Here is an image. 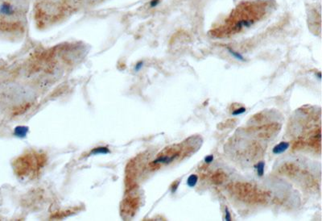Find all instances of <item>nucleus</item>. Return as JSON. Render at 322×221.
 Listing matches in <instances>:
<instances>
[{
    "label": "nucleus",
    "instance_id": "f257e3e1",
    "mask_svg": "<svg viewBox=\"0 0 322 221\" xmlns=\"http://www.w3.org/2000/svg\"><path fill=\"white\" fill-rule=\"evenodd\" d=\"M46 162L43 154L29 153L21 156L14 162V170L16 175L21 178L36 177Z\"/></svg>",
    "mask_w": 322,
    "mask_h": 221
},
{
    "label": "nucleus",
    "instance_id": "f03ea898",
    "mask_svg": "<svg viewBox=\"0 0 322 221\" xmlns=\"http://www.w3.org/2000/svg\"><path fill=\"white\" fill-rule=\"evenodd\" d=\"M230 192L243 202L250 204H264L268 201L269 194L247 182H237L229 187Z\"/></svg>",
    "mask_w": 322,
    "mask_h": 221
},
{
    "label": "nucleus",
    "instance_id": "7ed1b4c3",
    "mask_svg": "<svg viewBox=\"0 0 322 221\" xmlns=\"http://www.w3.org/2000/svg\"><path fill=\"white\" fill-rule=\"evenodd\" d=\"M280 129L281 125L279 124L273 123L258 127L255 129V132L257 133V136L261 139H269L271 136L278 133Z\"/></svg>",
    "mask_w": 322,
    "mask_h": 221
},
{
    "label": "nucleus",
    "instance_id": "20e7f679",
    "mask_svg": "<svg viewBox=\"0 0 322 221\" xmlns=\"http://www.w3.org/2000/svg\"><path fill=\"white\" fill-rule=\"evenodd\" d=\"M138 205H139V198H127L124 201V205L123 208H126V209L124 211L123 210V212L126 214L134 213L135 209L138 208Z\"/></svg>",
    "mask_w": 322,
    "mask_h": 221
},
{
    "label": "nucleus",
    "instance_id": "39448f33",
    "mask_svg": "<svg viewBox=\"0 0 322 221\" xmlns=\"http://www.w3.org/2000/svg\"><path fill=\"white\" fill-rule=\"evenodd\" d=\"M298 167L296 166L294 164H291V163H286V164L283 165L279 169V171H280L281 174H284V175H288L289 177H292V176L295 175L296 172H297Z\"/></svg>",
    "mask_w": 322,
    "mask_h": 221
},
{
    "label": "nucleus",
    "instance_id": "423d86ee",
    "mask_svg": "<svg viewBox=\"0 0 322 221\" xmlns=\"http://www.w3.org/2000/svg\"><path fill=\"white\" fill-rule=\"evenodd\" d=\"M15 12V8L10 3L4 2L0 5V14H2V15H6V16H11V15H13Z\"/></svg>",
    "mask_w": 322,
    "mask_h": 221
},
{
    "label": "nucleus",
    "instance_id": "0eeeda50",
    "mask_svg": "<svg viewBox=\"0 0 322 221\" xmlns=\"http://www.w3.org/2000/svg\"><path fill=\"white\" fill-rule=\"evenodd\" d=\"M289 146H290V144L288 143V142L282 141L279 144H278V145H276L273 148L272 152H273L274 154L279 155V154H281V153L286 152L287 150H288V148H289Z\"/></svg>",
    "mask_w": 322,
    "mask_h": 221
},
{
    "label": "nucleus",
    "instance_id": "6e6552de",
    "mask_svg": "<svg viewBox=\"0 0 322 221\" xmlns=\"http://www.w3.org/2000/svg\"><path fill=\"white\" fill-rule=\"evenodd\" d=\"M226 179V175L225 173L222 172V171H217L215 172L214 174L212 175L211 177V180H212V182L214 184H222L223 183Z\"/></svg>",
    "mask_w": 322,
    "mask_h": 221
},
{
    "label": "nucleus",
    "instance_id": "1a4fd4ad",
    "mask_svg": "<svg viewBox=\"0 0 322 221\" xmlns=\"http://www.w3.org/2000/svg\"><path fill=\"white\" fill-rule=\"evenodd\" d=\"M28 132V127L19 126L15 129V135L19 137H24L27 136Z\"/></svg>",
    "mask_w": 322,
    "mask_h": 221
},
{
    "label": "nucleus",
    "instance_id": "9d476101",
    "mask_svg": "<svg viewBox=\"0 0 322 221\" xmlns=\"http://www.w3.org/2000/svg\"><path fill=\"white\" fill-rule=\"evenodd\" d=\"M109 153L110 150L107 147H98L92 150L90 154L91 155H99V154H106Z\"/></svg>",
    "mask_w": 322,
    "mask_h": 221
},
{
    "label": "nucleus",
    "instance_id": "9b49d317",
    "mask_svg": "<svg viewBox=\"0 0 322 221\" xmlns=\"http://www.w3.org/2000/svg\"><path fill=\"white\" fill-rule=\"evenodd\" d=\"M198 181V176L197 174H191L187 179V185L188 187L192 188L197 185Z\"/></svg>",
    "mask_w": 322,
    "mask_h": 221
},
{
    "label": "nucleus",
    "instance_id": "f8f14e48",
    "mask_svg": "<svg viewBox=\"0 0 322 221\" xmlns=\"http://www.w3.org/2000/svg\"><path fill=\"white\" fill-rule=\"evenodd\" d=\"M264 167H265V163L264 161H259L258 164L254 166V168L256 170L257 174L259 177H262L264 174Z\"/></svg>",
    "mask_w": 322,
    "mask_h": 221
},
{
    "label": "nucleus",
    "instance_id": "ddd939ff",
    "mask_svg": "<svg viewBox=\"0 0 322 221\" xmlns=\"http://www.w3.org/2000/svg\"><path fill=\"white\" fill-rule=\"evenodd\" d=\"M228 51H229V53H230V54H231L232 56L234 57V58L238 59V60H239V61H245L244 57H243V55L240 54L238 52H235L234 50H233V49H229V48H228Z\"/></svg>",
    "mask_w": 322,
    "mask_h": 221
},
{
    "label": "nucleus",
    "instance_id": "4468645a",
    "mask_svg": "<svg viewBox=\"0 0 322 221\" xmlns=\"http://www.w3.org/2000/svg\"><path fill=\"white\" fill-rule=\"evenodd\" d=\"M246 111H247V109H246L245 108H237V109H235V110H234V112H232V115H234V116H236V115H242V114L245 113Z\"/></svg>",
    "mask_w": 322,
    "mask_h": 221
},
{
    "label": "nucleus",
    "instance_id": "2eb2a0df",
    "mask_svg": "<svg viewBox=\"0 0 322 221\" xmlns=\"http://www.w3.org/2000/svg\"><path fill=\"white\" fill-rule=\"evenodd\" d=\"M305 145V142L304 141H297L295 143L293 146V149L295 150H300V149H303Z\"/></svg>",
    "mask_w": 322,
    "mask_h": 221
},
{
    "label": "nucleus",
    "instance_id": "dca6fc26",
    "mask_svg": "<svg viewBox=\"0 0 322 221\" xmlns=\"http://www.w3.org/2000/svg\"><path fill=\"white\" fill-rule=\"evenodd\" d=\"M225 220L226 221H231V215L229 211L228 208H225Z\"/></svg>",
    "mask_w": 322,
    "mask_h": 221
},
{
    "label": "nucleus",
    "instance_id": "f3484780",
    "mask_svg": "<svg viewBox=\"0 0 322 221\" xmlns=\"http://www.w3.org/2000/svg\"><path fill=\"white\" fill-rule=\"evenodd\" d=\"M179 184H180V182H176V183H174L173 185L171 186V192L172 193V194H174V193L176 191L177 188H178V187H179Z\"/></svg>",
    "mask_w": 322,
    "mask_h": 221
},
{
    "label": "nucleus",
    "instance_id": "a211bd4d",
    "mask_svg": "<svg viewBox=\"0 0 322 221\" xmlns=\"http://www.w3.org/2000/svg\"><path fill=\"white\" fill-rule=\"evenodd\" d=\"M143 66V61H139V62L135 65V71H140Z\"/></svg>",
    "mask_w": 322,
    "mask_h": 221
},
{
    "label": "nucleus",
    "instance_id": "6ab92c4d",
    "mask_svg": "<svg viewBox=\"0 0 322 221\" xmlns=\"http://www.w3.org/2000/svg\"><path fill=\"white\" fill-rule=\"evenodd\" d=\"M160 2V0H151V2H150V7H151V8H156V6H158Z\"/></svg>",
    "mask_w": 322,
    "mask_h": 221
},
{
    "label": "nucleus",
    "instance_id": "aec40b11",
    "mask_svg": "<svg viewBox=\"0 0 322 221\" xmlns=\"http://www.w3.org/2000/svg\"><path fill=\"white\" fill-rule=\"evenodd\" d=\"M213 161V155H208L205 157V163H211Z\"/></svg>",
    "mask_w": 322,
    "mask_h": 221
},
{
    "label": "nucleus",
    "instance_id": "412c9836",
    "mask_svg": "<svg viewBox=\"0 0 322 221\" xmlns=\"http://www.w3.org/2000/svg\"><path fill=\"white\" fill-rule=\"evenodd\" d=\"M317 76H318L319 79H320V78H321V75H320V73H318V74H317Z\"/></svg>",
    "mask_w": 322,
    "mask_h": 221
}]
</instances>
